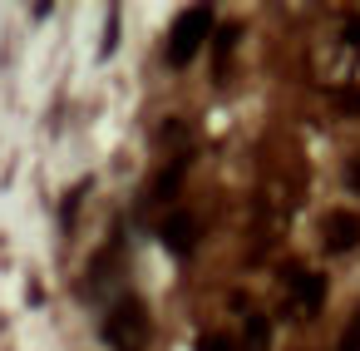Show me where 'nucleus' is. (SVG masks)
<instances>
[{
  "label": "nucleus",
  "instance_id": "1",
  "mask_svg": "<svg viewBox=\"0 0 360 351\" xmlns=\"http://www.w3.org/2000/svg\"><path fill=\"white\" fill-rule=\"evenodd\" d=\"M207 30H212V11H207V6L183 11V16L173 20V35H168V65H188V60L202 50Z\"/></svg>",
  "mask_w": 360,
  "mask_h": 351
},
{
  "label": "nucleus",
  "instance_id": "2",
  "mask_svg": "<svg viewBox=\"0 0 360 351\" xmlns=\"http://www.w3.org/2000/svg\"><path fill=\"white\" fill-rule=\"evenodd\" d=\"M143 331H148V321H143L139 302H119V307L109 312V341H114L119 351H139V346H143Z\"/></svg>",
  "mask_w": 360,
  "mask_h": 351
},
{
  "label": "nucleus",
  "instance_id": "3",
  "mask_svg": "<svg viewBox=\"0 0 360 351\" xmlns=\"http://www.w3.org/2000/svg\"><path fill=\"white\" fill-rule=\"evenodd\" d=\"M321 242H326V252H350L360 242V213H330Z\"/></svg>",
  "mask_w": 360,
  "mask_h": 351
},
{
  "label": "nucleus",
  "instance_id": "4",
  "mask_svg": "<svg viewBox=\"0 0 360 351\" xmlns=\"http://www.w3.org/2000/svg\"><path fill=\"white\" fill-rule=\"evenodd\" d=\"M321 302H326V277H316V272H296V297H291L296 316H316Z\"/></svg>",
  "mask_w": 360,
  "mask_h": 351
},
{
  "label": "nucleus",
  "instance_id": "5",
  "mask_svg": "<svg viewBox=\"0 0 360 351\" xmlns=\"http://www.w3.org/2000/svg\"><path fill=\"white\" fill-rule=\"evenodd\" d=\"M163 242H168L173 252H188V247L198 242V223H193V218H168V228H163Z\"/></svg>",
  "mask_w": 360,
  "mask_h": 351
},
{
  "label": "nucleus",
  "instance_id": "6",
  "mask_svg": "<svg viewBox=\"0 0 360 351\" xmlns=\"http://www.w3.org/2000/svg\"><path fill=\"white\" fill-rule=\"evenodd\" d=\"M340 351H360V312L345 321V331H340Z\"/></svg>",
  "mask_w": 360,
  "mask_h": 351
},
{
  "label": "nucleus",
  "instance_id": "7",
  "mask_svg": "<svg viewBox=\"0 0 360 351\" xmlns=\"http://www.w3.org/2000/svg\"><path fill=\"white\" fill-rule=\"evenodd\" d=\"M178 173H183V164H173V168L158 178V188H153V193H158V198H173V193H178Z\"/></svg>",
  "mask_w": 360,
  "mask_h": 351
},
{
  "label": "nucleus",
  "instance_id": "8",
  "mask_svg": "<svg viewBox=\"0 0 360 351\" xmlns=\"http://www.w3.org/2000/svg\"><path fill=\"white\" fill-rule=\"evenodd\" d=\"M198 351H237V341H232V336H222V331H207Z\"/></svg>",
  "mask_w": 360,
  "mask_h": 351
},
{
  "label": "nucleus",
  "instance_id": "9",
  "mask_svg": "<svg viewBox=\"0 0 360 351\" xmlns=\"http://www.w3.org/2000/svg\"><path fill=\"white\" fill-rule=\"evenodd\" d=\"M340 109H345V114H360V90H345V94H340Z\"/></svg>",
  "mask_w": 360,
  "mask_h": 351
},
{
  "label": "nucleus",
  "instance_id": "10",
  "mask_svg": "<svg viewBox=\"0 0 360 351\" xmlns=\"http://www.w3.org/2000/svg\"><path fill=\"white\" fill-rule=\"evenodd\" d=\"M345 183H350V188H355V193H360V159H355V164H350V173H345Z\"/></svg>",
  "mask_w": 360,
  "mask_h": 351
}]
</instances>
